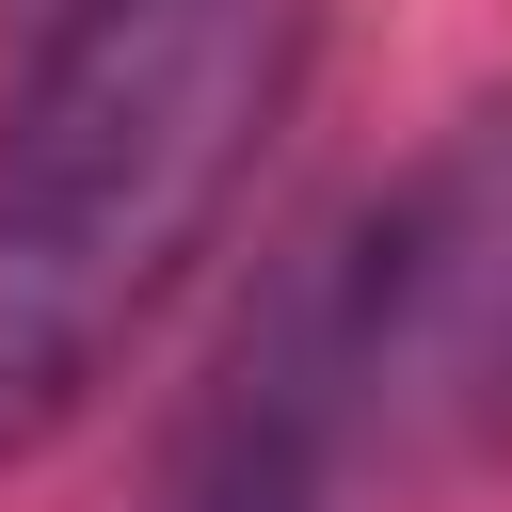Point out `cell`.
<instances>
[{
	"instance_id": "1",
	"label": "cell",
	"mask_w": 512,
	"mask_h": 512,
	"mask_svg": "<svg viewBox=\"0 0 512 512\" xmlns=\"http://www.w3.org/2000/svg\"><path fill=\"white\" fill-rule=\"evenodd\" d=\"M320 0H48L0 96V464L48 448L288 128Z\"/></svg>"
},
{
	"instance_id": "2",
	"label": "cell",
	"mask_w": 512,
	"mask_h": 512,
	"mask_svg": "<svg viewBox=\"0 0 512 512\" xmlns=\"http://www.w3.org/2000/svg\"><path fill=\"white\" fill-rule=\"evenodd\" d=\"M320 368H336V496L416 512L512 448V96H480L368 208L304 224Z\"/></svg>"
}]
</instances>
